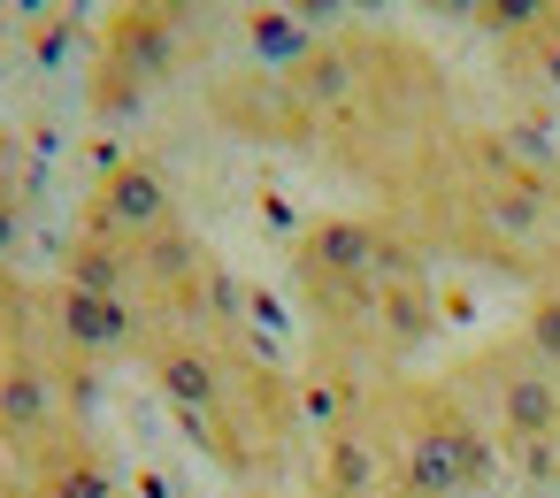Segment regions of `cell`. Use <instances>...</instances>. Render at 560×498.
Wrapping results in <instances>:
<instances>
[{
    "instance_id": "cell-4",
    "label": "cell",
    "mask_w": 560,
    "mask_h": 498,
    "mask_svg": "<svg viewBox=\"0 0 560 498\" xmlns=\"http://www.w3.org/2000/svg\"><path fill=\"white\" fill-rule=\"evenodd\" d=\"M361 422H369V437L392 467V498H476L506 467L491 429L476 422V406L453 383H430V376H407V368L369 376Z\"/></svg>"
},
{
    "instance_id": "cell-7",
    "label": "cell",
    "mask_w": 560,
    "mask_h": 498,
    "mask_svg": "<svg viewBox=\"0 0 560 498\" xmlns=\"http://www.w3.org/2000/svg\"><path fill=\"white\" fill-rule=\"evenodd\" d=\"M514 330H522V345H529V353L560 376V284L529 292V307H522V322H514Z\"/></svg>"
},
{
    "instance_id": "cell-5",
    "label": "cell",
    "mask_w": 560,
    "mask_h": 498,
    "mask_svg": "<svg viewBox=\"0 0 560 498\" xmlns=\"http://www.w3.org/2000/svg\"><path fill=\"white\" fill-rule=\"evenodd\" d=\"M453 391L476 406V422L491 429L499 460H514V467L560 483V376L522 345V330L476 345V353L453 368Z\"/></svg>"
},
{
    "instance_id": "cell-8",
    "label": "cell",
    "mask_w": 560,
    "mask_h": 498,
    "mask_svg": "<svg viewBox=\"0 0 560 498\" xmlns=\"http://www.w3.org/2000/svg\"><path fill=\"white\" fill-rule=\"evenodd\" d=\"M300 16H346V9H361V0H292Z\"/></svg>"
},
{
    "instance_id": "cell-3",
    "label": "cell",
    "mask_w": 560,
    "mask_h": 498,
    "mask_svg": "<svg viewBox=\"0 0 560 498\" xmlns=\"http://www.w3.org/2000/svg\"><path fill=\"white\" fill-rule=\"evenodd\" d=\"M292 292L323 353L384 376L407 368L438 330L430 253L392 215H330L292 246Z\"/></svg>"
},
{
    "instance_id": "cell-6",
    "label": "cell",
    "mask_w": 560,
    "mask_h": 498,
    "mask_svg": "<svg viewBox=\"0 0 560 498\" xmlns=\"http://www.w3.org/2000/svg\"><path fill=\"white\" fill-rule=\"evenodd\" d=\"M499 70H506V85H522L537 100H560V0H545L537 16L499 32Z\"/></svg>"
},
{
    "instance_id": "cell-9",
    "label": "cell",
    "mask_w": 560,
    "mask_h": 498,
    "mask_svg": "<svg viewBox=\"0 0 560 498\" xmlns=\"http://www.w3.org/2000/svg\"><path fill=\"white\" fill-rule=\"evenodd\" d=\"M422 9H438V16H483L491 0H422Z\"/></svg>"
},
{
    "instance_id": "cell-10",
    "label": "cell",
    "mask_w": 560,
    "mask_h": 498,
    "mask_svg": "<svg viewBox=\"0 0 560 498\" xmlns=\"http://www.w3.org/2000/svg\"><path fill=\"white\" fill-rule=\"evenodd\" d=\"M238 498H307V490H292V483H246Z\"/></svg>"
},
{
    "instance_id": "cell-1",
    "label": "cell",
    "mask_w": 560,
    "mask_h": 498,
    "mask_svg": "<svg viewBox=\"0 0 560 498\" xmlns=\"http://www.w3.org/2000/svg\"><path fill=\"white\" fill-rule=\"evenodd\" d=\"M215 116L238 139L307 154L384 200L460 123L445 62L384 24H346L300 39L292 55L231 70V85H215Z\"/></svg>"
},
{
    "instance_id": "cell-2",
    "label": "cell",
    "mask_w": 560,
    "mask_h": 498,
    "mask_svg": "<svg viewBox=\"0 0 560 498\" xmlns=\"http://www.w3.org/2000/svg\"><path fill=\"white\" fill-rule=\"evenodd\" d=\"M384 215L422 253L476 261L529 292L560 284V154H537L491 123H453Z\"/></svg>"
}]
</instances>
